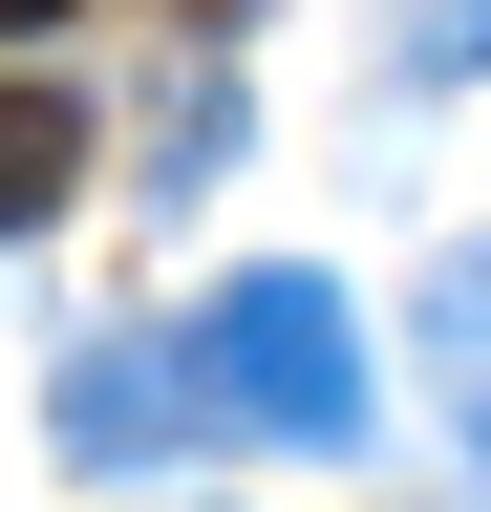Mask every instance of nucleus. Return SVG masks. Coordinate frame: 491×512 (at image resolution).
<instances>
[{"instance_id":"f257e3e1","label":"nucleus","mask_w":491,"mask_h":512,"mask_svg":"<svg viewBox=\"0 0 491 512\" xmlns=\"http://www.w3.org/2000/svg\"><path fill=\"white\" fill-rule=\"evenodd\" d=\"M171 363H193V427H235V448H363V320L299 256H257L235 299H193Z\"/></svg>"},{"instance_id":"f03ea898","label":"nucleus","mask_w":491,"mask_h":512,"mask_svg":"<svg viewBox=\"0 0 491 512\" xmlns=\"http://www.w3.org/2000/svg\"><path fill=\"white\" fill-rule=\"evenodd\" d=\"M65 448H107V470H129V448H193V363H171V342L65 363Z\"/></svg>"},{"instance_id":"7ed1b4c3","label":"nucleus","mask_w":491,"mask_h":512,"mask_svg":"<svg viewBox=\"0 0 491 512\" xmlns=\"http://www.w3.org/2000/svg\"><path fill=\"white\" fill-rule=\"evenodd\" d=\"M65 192H86V107L65 86H0V235H43Z\"/></svg>"},{"instance_id":"20e7f679","label":"nucleus","mask_w":491,"mask_h":512,"mask_svg":"<svg viewBox=\"0 0 491 512\" xmlns=\"http://www.w3.org/2000/svg\"><path fill=\"white\" fill-rule=\"evenodd\" d=\"M427 406H449L470 470H491V256H449V278H427Z\"/></svg>"},{"instance_id":"39448f33","label":"nucleus","mask_w":491,"mask_h":512,"mask_svg":"<svg viewBox=\"0 0 491 512\" xmlns=\"http://www.w3.org/2000/svg\"><path fill=\"white\" fill-rule=\"evenodd\" d=\"M22 22H65V0H0V43H22Z\"/></svg>"}]
</instances>
